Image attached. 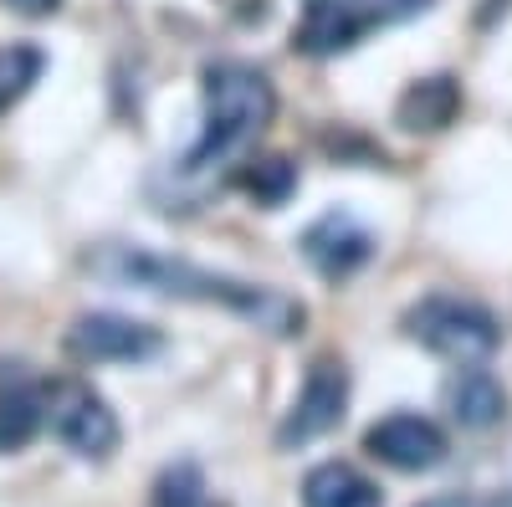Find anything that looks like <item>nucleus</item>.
Returning <instances> with one entry per match:
<instances>
[{
    "mask_svg": "<svg viewBox=\"0 0 512 507\" xmlns=\"http://www.w3.org/2000/svg\"><path fill=\"white\" fill-rule=\"evenodd\" d=\"M93 272H103V277H113L123 287L159 292V298L216 303L226 313L251 318L256 328H267V333H292L297 323H303V303H292L287 292H277V287L241 282V277L210 272V267H195V262H180V257H159V251H144V246H103L93 257Z\"/></svg>",
    "mask_w": 512,
    "mask_h": 507,
    "instance_id": "1",
    "label": "nucleus"
},
{
    "mask_svg": "<svg viewBox=\"0 0 512 507\" xmlns=\"http://www.w3.org/2000/svg\"><path fill=\"white\" fill-rule=\"evenodd\" d=\"M200 139L190 149V169H205L236 149H246L277 113V88L262 67L251 62H210L200 77Z\"/></svg>",
    "mask_w": 512,
    "mask_h": 507,
    "instance_id": "2",
    "label": "nucleus"
},
{
    "mask_svg": "<svg viewBox=\"0 0 512 507\" xmlns=\"http://www.w3.org/2000/svg\"><path fill=\"white\" fill-rule=\"evenodd\" d=\"M405 333L415 338L420 349H431L451 364H482L497 349V318L472 303V298H451V292H436V298H420L405 313Z\"/></svg>",
    "mask_w": 512,
    "mask_h": 507,
    "instance_id": "3",
    "label": "nucleus"
},
{
    "mask_svg": "<svg viewBox=\"0 0 512 507\" xmlns=\"http://www.w3.org/2000/svg\"><path fill=\"white\" fill-rule=\"evenodd\" d=\"M47 426L77 456H108L118 446V415L82 379H52L47 385Z\"/></svg>",
    "mask_w": 512,
    "mask_h": 507,
    "instance_id": "4",
    "label": "nucleus"
},
{
    "mask_svg": "<svg viewBox=\"0 0 512 507\" xmlns=\"http://www.w3.org/2000/svg\"><path fill=\"white\" fill-rule=\"evenodd\" d=\"M344 405H349V369H344V359H333V354L313 359L308 374H303V390H297L282 431H277V441L282 446H308V441L328 436L338 420H344Z\"/></svg>",
    "mask_w": 512,
    "mask_h": 507,
    "instance_id": "5",
    "label": "nucleus"
},
{
    "mask_svg": "<svg viewBox=\"0 0 512 507\" xmlns=\"http://www.w3.org/2000/svg\"><path fill=\"white\" fill-rule=\"evenodd\" d=\"M159 328L123 318V313H82L67 328V354L82 364H139L149 354H159Z\"/></svg>",
    "mask_w": 512,
    "mask_h": 507,
    "instance_id": "6",
    "label": "nucleus"
},
{
    "mask_svg": "<svg viewBox=\"0 0 512 507\" xmlns=\"http://www.w3.org/2000/svg\"><path fill=\"white\" fill-rule=\"evenodd\" d=\"M364 451L374 461H384V467H395V472H431V467L446 461V431L431 415L395 410V415H384V420L369 426Z\"/></svg>",
    "mask_w": 512,
    "mask_h": 507,
    "instance_id": "7",
    "label": "nucleus"
},
{
    "mask_svg": "<svg viewBox=\"0 0 512 507\" xmlns=\"http://www.w3.org/2000/svg\"><path fill=\"white\" fill-rule=\"evenodd\" d=\"M303 257L323 272V277H349V272H359L369 257H374V236L354 221V216H344V210H328L323 221H313L308 231H303Z\"/></svg>",
    "mask_w": 512,
    "mask_h": 507,
    "instance_id": "8",
    "label": "nucleus"
},
{
    "mask_svg": "<svg viewBox=\"0 0 512 507\" xmlns=\"http://www.w3.org/2000/svg\"><path fill=\"white\" fill-rule=\"evenodd\" d=\"M41 426H47V385L0 369V451H21Z\"/></svg>",
    "mask_w": 512,
    "mask_h": 507,
    "instance_id": "9",
    "label": "nucleus"
},
{
    "mask_svg": "<svg viewBox=\"0 0 512 507\" xmlns=\"http://www.w3.org/2000/svg\"><path fill=\"white\" fill-rule=\"evenodd\" d=\"M461 113V88H456V77H420L410 82V88L400 93L395 103V123L410 134H441L446 123H456Z\"/></svg>",
    "mask_w": 512,
    "mask_h": 507,
    "instance_id": "10",
    "label": "nucleus"
},
{
    "mask_svg": "<svg viewBox=\"0 0 512 507\" xmlns=\"http://www.w3.org/2000/svg\"><path fill=\"white\" fill-rule=\"evenodd\" d=\"M446 405H451V415L461 420V426L482 431V426H492V420H502L507 390L497 385L482 364H456L451 385H446Z\"/></svg>",
    "mask_w": 512,
    "mask_h": 507,
    "instance_id": "11",
    "label": "nucleus"
},
{
    "mask_svg": "<svg viewBox=\"0 0 512 507\" xmlns=\"http://www.w3.org/2000/svg\"><path fill=\"white\" fill-rule=\"evenodd\" d=\"M364 31H369V26L344 6V0H308L303 26L292 31V41H297L303 52H313V57H328V52L354 47V41H359Z\"/></svg>",
    "mask_w": 512,
    "mask_h": 507,
    "instance_id": "12",
    "label": "nucleus"
},
{
    "mask_svg": "<svg viewBox=\"0 0 512 507\" xmlns=\"http://www.w3.org/2000/svg\"><path fill=\"white\" fill-rule=\"evenodd\" d=\"M303 507H379V487L349 461H323L303 477Z\"/></svg>",
    "mask_w": 512,
    "mask_h": 507,
    "instance_id": "13",
    "label": "nucleus"
},
{
    "mask_svg": "<svg viewBox=\"0 0 512 507\" xmlns=\"http://www.w3.org/2000/svg\"><path fill=\"white\" fill-rule=\"evenodd\" d=\"M292 185H297V169H292L282 154L251 159V164L241 169V190H246L256 205H282V200L292 195Z\"/></svg>",
    "mask_w": 512,
    "mask_h": 507,
    "instance_id": "14",
    "label": "nucleus"
},
{
    "mask_svg": "<svg viewBox=\"0 0 512 507\" xmlns=\"http://www.w3.org/2000/svg\"><path fill=\"white\" fill-rule=\"evenodd\" d=\"M149 507H221V502L205 492V477L190 467V461H180V467H164L159 472Z\"/></svg>",
    "mask_w": 512,
    "mask_h": 507,
    "instance_id": "15",
    "label": "nucleus"
},
{
    "mask_svg": "<svg viewBox=\"0 0 512 507\" xmlns=\"http://www.w3.org/2000/svg\"><path fill=\"white\" fill-rule=\"evenodd\" d=\"M41 77V52L36 47H0V113L16 108L31 82Z\"/></svg>",
    "mask_w": 512,
    "mask_h": 507,
    "instance_id": "16",
    "label": "nucleus"
},
{
    "mask_svg": "<svg viewBox=\"0 0 512 507\" xmlns=\"http://www.w3.org/2000/svg\"><path fill=\"white\" fill-rule=\"evenodd\" d=\"M344 6L364 21V26H379V21H395V16H410L420 0H344Z\"/></svg>",
    "mask_w": 512,
    "mask_h": 507,
    "instance_id": "17",
    "label": "nucleus"
},
{
    "mask_svg": "<svg viewBox=\"0 0 512 507\" xmlns=\"http://www.w3.org/2000/svg\"><path fill=\"white\" fill-rule=\"evenodd\" d=\"M6 6H11V11H21V16H52V11L62 6V0H6Z\"/></svg>",
    "mask_w": 512,
    "mask_h": 507,
    "instance_id": "18",
    "label": "nucleus"
},
{
    "mask_svg": "<svg viewBox=\"0 0 512 507\" xmlns=\"http://www.w3.org/2000/svg\"><path fill=\"white\" fill-rule=\"evenodd\" d=\"M451 507H512V492H492V497H466V502H451Z\"/></svg>",
    "mask_w": 512,
    "mask_h": 507,
    "instance_id": "19",
    "label": "nucleus"
},
{
    "mask_svg": "<svg viewBox=\"0 0 512 507\" xmlns=\"http://www.w3.org/2000/svg\"><path fill=\"white\" fill-rule=\"evenodd\" d=\"M436 507H451V502H436Z\"/></svg>",
    "mask_w": 512,
    "mask_h": 507,
    "instance_id": "20",
    "label": "nucleus"
}]
</instances>
